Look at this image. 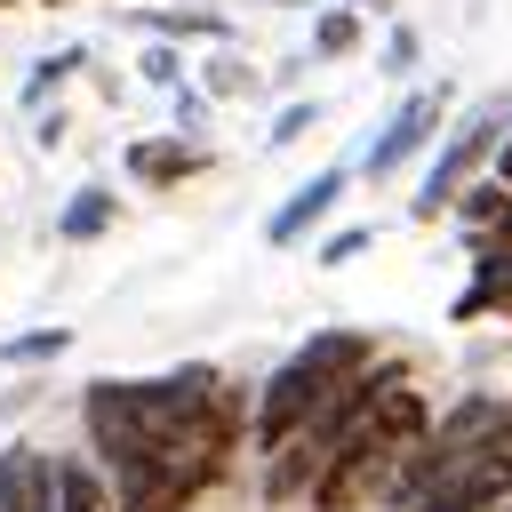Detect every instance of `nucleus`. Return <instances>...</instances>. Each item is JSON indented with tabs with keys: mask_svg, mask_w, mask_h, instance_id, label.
Segmentation results:
<instances>
[{
	"mask_svg": "<svg viewBox=\"0 0 512 512\" xmlns=\"http://www.w3.org/2000/svg\"><path fill=\"white\" fill-rule=\"evenodd\" d=\"M112 224V192H80L72 208H64V240H88V232H104Z\"/></svg>",
	"mask_w": 512,
	"mask_h": 512,
	"instance_id": "obj_14",
	"label": "nucleus"
},
{
	"mask_svg": "<svg viewBox=\"0 0 512 512\" xmlns=\"http://www.w3.org/2000/svg\"><path fill=\"white\" fill-rule=\"evenodd\" d=\"M64 344H72V328H32V336H8L0 360H8V368H32V360H56Z\"/></svg>",
	"mask_w": 512,
	"mask_h": 512,
	"instance_id": "obj_13",
	"label": "nucleus"
},
{
	"mask_svg": "<svg viewBox=\"0 0 512 512\" xmlns=\"http://www.w3.org/2000/svg\"><path fill=\"white\" fill-rule=\"evenodd\" d=\"M416 64V32H392V48H384V72H408Z\"/></svg>",
	"mask_w": 512,
	"mask_h": 512,
	"instance_id": "obj_19",
	"label": "nucleus"
},
{
	"mask_svg": "<svg viewBox=\"0 0 512 512\" xmlns=\"http://www.w3.org/2000/svg\"><path fill=\"white\" fill-rule=\"evenodd\" d=\"M128 168H136L144 184H176V176H192V168H200V144H168V136H144V144H128Z\"/></svg>",
	"mask_w": 512,
	"mask_h": 512,
	"instance_id": "obj_9",
	"label": "nucleus"
},
{
	"mask_svg": "<svg viewBox=\"0 0 512 512\" xmlns=\"http://www.w3.org/2000/svg\"><path fill=\"white\" fill-rule=\"evenodd\" d=\"M480 144H488V128H464V136H448V144H440V160H432V176H424V192H416V216L456 208V176L480 160Z\"/></svg>",
	"mask_w": 512,
	"mask_h": 512,
	"instance_id": "obj_8",
	"label": "nucleus"
},
{
	"mask_svg": "<svg viewBox=\"0 0 512 512\" xmlns=\"http://www.w3.org/2000/svg\"><path fill=\"white\" fill-rule=\"evenodd\" d=\"M432 432V408L408 392V384H392L352 432H344V448L328 456V472L312 480V512H352V504H384V488H392V472H400V456L416 448Z\"/></svg>",
	"mask_w": 512,
	"mask_h": 512,
	"instance_id": "obj_1",
	"label": "nucleus"
},
{
	"mask_svg": "<svg viewBox=\"0 0 512 512\" xmlns=\"http://www.w3.org/2000/svg\"><path fill=\"white\" fill-rule=\"evenodd\" d=\"M352 8H400V0H352Z\"/></svg>",
	"mask_w": 512,
	"mask_h": 512,
	"instance_id": "obj_22",
	"label": "nucleus"
},
{
	"mask_svg": "<svg viewBox=\"0 0 512 512\" xmlns=\"http://www.w3.org/2000/svg\"><path fill=\"white\" fill-rule=\"evenodd\" d=\"M144 80H160V88H168V80H176V56H168V48H152V56H144Z\"/></svg>",
	"mask_w": 512,
	"mask_h": 512,
	"instance_id": "obj_21",
	"label": "nucleus"
},
{
	"mask_svg": "<svg viewBox=\"0 0 512 512\" xmlns=\"http://www.w3.org/2000/svg\"><path fill=\"white\" fill-rule=\"evenodd\" d=\"M72 64H80V48H56V56H48V64H40V72H32V80H24V96H32V104H40V96H48V88H56V80H64V72H72Z\"/></svg>",
	"mask_w": 512,
	"mask_h": 512,
	"instance_id": "obj_16",
	"label": "nucleus"
},
{
	"mask_svg": "<svg viewBox=\"0 0 512 512\" xmlns=\"http://www.w3.org/2000/svg\"><path fill=\"white\" fill-rule=\"evenodd\" d=\"M464 232H512V184H472L464 192Z\"/></svg>",
	"mask_w": 512,
	"mask_h": 512,
	"instance_id": "obj_10",
	"label": "nucleus"
},
{
	"mask_svg": "<svg viewBox=\"0 0 512 512\" xmlns=\"http://www.w3.org/2000/svg\"><path fill=\"white\" fill-rule=\"evenodd\" d=\"M56 504H64V512H112V504H104V480H96L88 464H56Z\"/></svg>",
	"mask_w": 512,
	"mask_h": 512,
	"instance_id": "obj_11",
	"label": "nucleus"
},
{
	"mask_svg": "<svg viewBox=\"0 0 512 512\" xmlns=\"http://www.w3.org/2000/svg\"><path fill=\"white\" fill-rule=\"evenodd\" d=\"M432 120H440V88H416V96L384 120V136L368 144V160H360V168H368V176H392L400 160H416V152L432 144Z\"/></svg>",
	"mask_w": 512,
	"mask_h": 512,
	"instance_id": "obj_6",
	"label": "nucleus"
},
{
	"mask_svg": "<svg viewBox=\"0 0 512 512\" xmlns=\"http://www.w3.org/2000/svg\"><path fill=\"white\" fill-rule=\"evenodd\" d=\"M496 512H512V504H496Z\"/></svg>",
	"mask_w": 512,
	"mask_h": 512,
	"instance_id": "obj_23",
	"label": "nucleus"
},
{
	"mask_svg": "<svg viewBox=\"0 0 512 512\" xmlns=\"http://www.w3.org/2000/svg\"><path fill=\"white\" fill-rule=\"evenodd\" d=\"M160 32H224L216 16H160Z\"/></svg>",
	"mask_w": 512,
	"mask_h": 512,
	"instance_id": "obj_20",
	"label": "nucleus"
},
{
	"mask_svg": "<svg viewBox=\"0 0 512 512\" xmlns=\"http://www.w3.org/2000/svg\"><path fill=\"white\" fill-rule=\"evenodd\" d=\"M496 504H512V440H496V448H480L472 464H456L440 488H424L408 512H496Z\"/></svg>",
	"mask_w": 512,
	"mask_h": 512,
	"instance_id": "obj_5",
	"label": "nucleus"
},
{
	"mask_svg": "<svg viewBox=\"0 0 512 512\" xmlns=\"http://www.w3.org/2000/svg\"><path fill=\"white\" fill-rule=\"evenodd\" d=\"M224 456H232V448H208V440L168 448V456H152V464L112 472V496H120V512H184L200 488L224 480Z\"/></svg>",
	"mask_w": 512,
	"mask_h": 512,
	"instance_id": "obj_4",
	"label": "nucleus"
},
{
	"mask_svg": "<svg viewBox=\"0 0 512 512\" xmlns=\"http://www.w3.org/2000/svg\"><path fill=\"white\" fill-rule=\"evenodd\" d=\"M312 120H320V112H312V104H288V112H280V120H272V144H296V136H304V128H312Z\"/></svg>",
	"mask_w": 512,
	"mask_h": 512,
	"instance_id": "obj_17",
	"label": "nucleus"
},
{
	"mask_svg": "<svg viewBox=\"0 0 512 512\" xmlns=\"http://www.w3.org/2000/svg\"><path fill=\"white\" fill-rule=\"evenodd\" d=\"M496 440H512V408L496 400V392H464L408 456H400V472H392V488H384V512H408L424 488H440L456 464H472L480 448H496Z\"/></svg>",
	"mask_w": 512,
	"mask_h": 512,
	"instance_id": "obj_3",
	"label": "nucleus"
},
{
	"mask_svg": "<svg viewBox=\"0 0 512 512\" xmlns=\"http://www.w3.org/2000/svg\"><path fill=\"white\" fill-rule=\"evenodd\" d=\"M368 240H376V224H344V232H328V240H320V264H352Z\"/></svg>",
	"mask_w": 512,
	"mask_h": 512,
	"instance_id": "obj_15",
	"label": "nucleus"
},
{
	"mask_svg": "<svg viewBox=\"0 0 512 512\" xmlns=\"http://www.w3.org/2000/svg\"><path fill=\"white\" fill-rule=\"evenodd\" d=\"M32 512H64V504H56V464H48V456L32 464Z\"/></svg>",
	"mask_w": 512,
	"mask_h": 512,
	"instance_id": "obj_18",
	"label": "nucleus"
},
{
	"mask_svg": "<svg viewBox=\"0 0 512 512\" xmlns=\"http://www.w3.org/2000/svg\"><path fill=\"white\" fill-rule=\"evenodd\" d=\"M344 192H352V168H320L312 184H296V192H288V200L272 208L264 240H272V248H296V240H304V232H312V224H320V216H328V208H336Z\"/></svg>",
	"mask_w": 512,
	"mask_h": 512,
	"instance_id": "obj_7",
	"label": "nucleus"
},
{
	"mask_svg": "<svg viewBox=\"0 0 512 512\" xmlns=\"http://www.w3.org/2000/svg\"><path fill=\"white\" fill-rule=\"evenodd\" d=\"M312 48H320V56H352V48H360V8H328V16L312 24Z\"/></svg>",
	"mask_w": 512,
	"mask_h": 512,
	"instance_id": "obj_12",
	"label": "nucleus"
},
{
	"mask_svg": "<svg viewBox=\"0 0 512 512\" xmlns=\"http://www.w3.org/2000/svg\"><path fill=\"white\" fill-rule=\"evenodd\" d=\"M352 368H368V336H352V328L304 336V344L272 368V384H264V400H256V448H264V456L288 448V440L328 408V392H336Z\"/></svg>",
	"mask_w": 512,
	"mask_h": 512,
	"instance_id": "obj_2",
	"label": "nucleus"
}]
</instances>
